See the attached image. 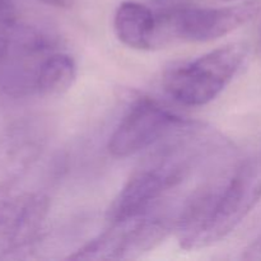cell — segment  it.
I'll list each match as a JSON object with an SVG mask.
<instances>
[{
	"mask_svg": "<svg viewBox=\"0 0 261 261\" xmlns=\"http://www.w3.org/2000/svg\"><path fill=\"white\" fill-rule=\"evenodd\" d=\"M116 37L125 46L134 50L155 47L157 17L145 5L125 2L119 5L114 17Z\"/></svg>",
	"mask_w": 261,
	"mask_h": 261,
	"instance_id": "8",
	"label": "cell"
},
{
	"mask_svg": "<svg viewBox=\"0 0 261 261\" xmlns=\"http://www.w3.org/2000/svg\"><path fill=\"white\" fill-rule=\"evenodd\" d=\"M242 259L261 261V236L247 246V249L244 251V255H242Z\"/></svg>",
	"mask_w": 261,
	"mask_h": 261,
	"instance_id": "10",
	"label": "cell"
},
{
	"mask_svg": "<svg viewBox=\"0 0 261 261\" xmlns=\"http://www.w3.org/2000/svg\"><path fill=\"white\" fill-rule=\"evenodd\" d=\"M260 45H261V25H260Z\"/></svg>",
	"mask_w": 261,
	"mask_h": 261,
	"instance_id": "14",
	"label": "cell"
},
{
	"mask_svg": "<svg viewBox=\"0 0 261 261\" xmlns=\"http://www.w3.org/2000/svg\"><path fill=\"white\" fill-rule=\"evenodd\" d=\"M180 2H182V0H153V3L161 5V7H171V5H175Z\"/></svg>",
	"mask_w": 261,
	"mask_h": 261,
	"instance_id": "12",
	"label": "cell"
},
{
	"mask_svg": "<svg viewBox=\"0 0 261 261\" xmlns=\"http://www.w3.org/2000/svg\"><path fill=\"white\" fill-rule=\"evenodd\" d=\"M185 122L150 98H140L126 112L109 140L110 154L126 158L162 140Z\"/></svg>",
	"mask_w": 261,
	"mask_h": 261,
	"instance_id": "6",
	"label": "cell"
},
{
	"mask_svg": "<svg viewBox=\"0 0 261 261\" xmlns=\"http://www.w3.org/2000/svg\"><path fill=\"white\" fill-rule=\"evenodd\" d=\"M261 199V162L245 160L228 175L196 189L176 221L180 246L198 250L234 231Z\"/></svg>",
	"mask_w": 261,
	"mask_h": 261,
	"instance_id": "1",
	"label": "cell"
},
{
	"mask_svg": "<svg viewBox=\"0 0 261 261\" xmlns=\"http://www.w3.org/2000/svg\"><path fill=\"white\" fill-rule=\"evenodd\" d=\"M48 211L45 194L17 190L15 184L0 189V256L31 246L40 236Z\"/></svg>",
	"mask_w": 261,
	"mask_h": 261,
	"instance_id": "5",
	"label": "cell"
},
{
	"mask_svg": "<svg viewBox=\"0 0 261 261\" xmlns=\"http://www.w3.org/2000/svg\"><path fill=\"white\" fill-rule=\"evenodd\" d=\"M223 2H237V0H223Z\"/></svg>",
	"mask_w": 261,
	"mask_h": 261,
	"instance_id": "13",
	"label": "cell"
},
{
	"mask_svg": "<svg viewBox=\"0 0 261 261\" xmlns=\"http://www.w3.org/2000/svg\"><path fill=\"white\" fill-rule=\"evenodd\" d=\"M76 76V65L68 54L51 53L43 60L37 79V94L60 96L73 86Z\"/></svg>",
	"mask_w": 261,
	"mask_h": 261,
	"instance_id": "9",
	"label": "cell"
},
{
	"mask_svg": "<svg viewBox=\"0 0 261 261\" xmlns=\"http://www.w3.org/2000/svg\"><path fill=\"white\" fill-rule=\"evenodd\" d=\"M186 140L163 145L133 172L107 211L110 223L147 214L167 191L182 182L195 161Z\"/></svg>",
	"mask_w": 261,
	"mask_h": 261,
	"instance_id": "2",
	"label": "cell"
},
{
	"mask_svg": "<svg viewBox=\"0 0 261 261\" xmlns=\"http://www.w3.org/2000/svg\"><path fill=\"white\" fill-rule=\"evenodd\" d=\"M40 2L56 8H70L75 0H40Z\"/></svg>",
	"mask_w": 261,
	"mask_h": 261,
	"instance_id": "11",
	"label": "cell"
},
{
	"mask_svg": "<svg viewBox=\"0 0 261 261\" xmlns=\"http://www.w3.org/2000/svg\"><path fill=\"white\" fill-rule=\"evenodd\" d=\"M45 135L33 121H18L0 134V189L15 184L42 150Z\"/></svg>",
	"mask_w": 261,
	"mask_h": 261,
	"instance_id": "7",
	"label": "cell"
},
{
	"mask_svg": "<svg viewBox=\"0 0 261 261\" xmlns=\"http://www.w3.org/2000/svg\"><path fill=\"white\" fill-rule=\"evenodd\" d=\"M246 54L244 43L216 48L166 71L162 79L163 88L184 106H204L216 99L231 83L244 64Z\"/></svg>",
	"mask_w": 261,
	"mask_h": 261,
	"instance_id": "3",
	"label": "cell"
},
{
	"mask_svg": "<svg viewBox=\"0 0 261 261\" xmlns=\"http://www.w3.org/2000/svg\"><path fill=\"white\" fill-rule=\"evenodd\" d=\"M257 2L224 8H185L157 17L155 47L170 40L209 42L233 32L259 13Z\"/></svg>",
	"mask_w": 261,
	"mask_h": 261,
	"instance_id": "4",
	"label": "cell"
}]
</instances>
